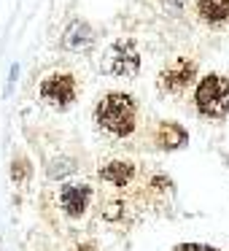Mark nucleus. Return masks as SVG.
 Masks as SVG:
<instances>
[{
    "label": "nucleus",
    "instance_id": "7ed1b4c3",
    "mask_svg": "<svg viewBox=\"0 0 229 251\" xmlns=\"http://www.w3.org/2000/svg\"><path fill=\"white\" fill-rule=\"evenodd\" d=\"M38 95L49 108L65 111V108H70L78 98V81H76L73 73H49V76L41 81Z\"/></svg>",
    "mask_w": 229,
    "mask_h": 251
},
{
    "label": "nucleus",
    "instance_id": "9b49d317",
    "mask_svg": "<svg viewBox=\"0 0 229 251\" xmlns=\"http://www.w3.org/2000/svg\"><path fill=\"white\" fill-rule=\"evenodd\" d=\"M175 251H216V249H210V246H200V243H183V246H178Z\"/></svg>",
    "mask_w": 229,
    "mask_h": 251
},
{
    "label": "nucleus",
    "instance_id": "6e6552de",
    "mask_svg": "<svg viewBox=\"0 0 229 251\" xmlns=\"http://www.w3.org/2000/svg\"><path fill=\"white\" fill-rule=\"evenodd\" d=\"M197 17L213 30L229 27V0H194Z\"/></svg>",
    "mask_w": 229,
    "mask_h": 251
},
{
    "label": "nucleus",
    "instance_id": "f257e3e1",
    "mask_svg": "<svg viewBox=\"0 0 229 251\" xmlns=\"http://www.w3.org/2000/svg\"><path fill=\"white\" fill-rule=\"evenodd\" d=\"M97 127L114 138H130L137 127V103L127 92H108L94 108Z\"/></svg>",
    "mask_w": 229,
    "mask_h": 251
},
{
    "label": "nucleus",
    "instance_id": "1a4fd4ad",
    "mask_svg": "<svg viewBox=\"0 0 229 251\" xmlns=\"http://www.w3.org/2000/svg\"><path fill=\"white\" fill-rule=\"evenodd\" d=\"M92 41H94V35H92V30H89L84 22H73L70 27L65 30V35H62V46L70 49V51L87 49V46H92Z\"/></svg>",
    "mask_w": 229,
    "mask_h": 251
},
{
    "label": "nucleus",
    "instance_id": "423d86ee",
    "mask_svg": "<svg viewBox=\"0 0 229 251\" xmlns=\"http://www.w3.org/2000/svg\"><path fill=\"white\" fill-rule=\"evenodd\" d=\"M92 186L87 181H70V184L60 186V208L68 219H81L87 208L92 205Z\"/></svg>",
    "mask_w": 229,
    "mask_h": 251
},
{
    "label": "nucleus",
    "instance_id": "f03ea898",
    "mask_svg": "<svg viewBox=\"0 0 229 251\" xmlns=\"http://www.w3.org/2000/svg\"><path fill=\"white\" fill-rule=\"evenodd\" d=\"M194 105L205 119H224L229 114V78L221 73L200 78L194 87Z\"/></svg>",
    "mask_w": 229,
    "mask_h": 251
},
{
    "label": "nucleus",
    "instance_id": "20e7f679",
    "mask_svg": "<svg viewBox=\"0 0 229 251\" xmlns=\"http://www.w3.org/2000/svg\"><path fill=\"white\" fill-rule=\"evenodd\" d=\"M197 71L194 57H173L159 73V89L167 95H183L197 81Z\"/></svg>",
    "mask_w": 229,
    "mask_h": 251
},
{
    "label": "nucleus",
    "instance_id": "9d476101",
    "mask_svg": "<svg viewBox=\"0 0 229 251\" xmlns=\"http://www.w3.org/2000/svg\"><path fill=\"white\" fill-rule=\"evenodd\" d=\"M154 143H157L159 149H178L186 143V130L178 125H173V122H162V125L157 127Z\"/></svg>",
    "mask_w": 229,
    "mask_h": 251
},
{
    "label": "nucleus",
    "instance_id": "39448f33",
    "mask_svg": "<svg viewBox=\"0 0 229 251\" xmlns=\"http://www.w3.org/2000/svg\"><path fill=\"white\" fill-rule=\"evenodd\" d=\"M137 68H140V51H137L135 41L121 38L108 49L103 71L111 73V76H116V78H132L137 73Z\"/></svg>",
    "mask_w": 229,
    "mask_h": 251
},
{
    "label": "nucleus",
    "instance_id": "0eeeda50",
    "mask_svg": "<svg viewBox=\"0 0 229 251\" xmlns=\"http://www.w3.org/2000/svg\"><path fill=\"white\" fill-rule=\"evenodd\" d=\"M100 178H103V184H108L114 192H124L127 186L135 184L137 165L132 162V159H121V157L105 159V162L100 165Z\"/></svg>",
    "mask_w": 229,
    "mask_h": 251
}]
</instances>
